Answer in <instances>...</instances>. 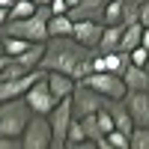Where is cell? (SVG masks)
<instances>
[{"label": "cell", "mask_w": 149, "mask_h": 149, "mask_svg": "<svg viewBox=\"0 0 149 149\" xmlns=\"http://www.w3.org/2000/svg\"><path fill=\"white\" fill-rule=\"evenodd\" d=\"M93 48H84L72 39V36H51L45 39V54L39 69H54V72H66L69 78L81 81L84 74L93 72Z\"/></svg>", "instance_id": "1"}, {"label": "cell", "mask_w": 149, "mask_h": 149, "mask_svg": "<svg viewBox=\"0 0 149 149\" xmlns=\"http://www.w3.org/2000/svg\"><path fill=\"white\" fill-rule=\"evenodd\" d=\"M48 18H51V6L48 3H36V12L27 18H9L0 33L18 36L24 42H45L48 39Z\"/></svg>", "instance_id": "2"}, {"label": "cell", "mask_w": 149, "mask_h": 149, "mask_svg": "<svg viewBox=\"0 0 149 149\" xmlns=\"http://www.w3.org/2000/svg\"><path fill=\"white\" fill-rule=\"evenodd\" d=\"M33 116L30 104L21 98H9V102H0V134H6V137H21L24 125H27V119Z\"/></svg>", "instance_id": "3"}, {"label": "cell", "mask_w": 149, "mask_h": 149, "mask_svg": "<svg viewBox=\"0 0 149 149\" xmlns=\"http://www.w3.org/2000/svg\"><path fill=\"white\" fill-rule=\"evenodd\" d=\"M72 122V95L57 98L54 107L48 110V125H51V149H63L66 146V131Z\"/></svg>", "instance_id": "4"}, {"label": "cell", "mask_w": 149, "mask_h": 149, "mask_svg": "<svg viewBox=\"0 0 149 149\" xmlns=\"http://www.w3.org/2000/svg\"><path fill=\"white\" fill-rule=\"evenodd\" d=\"M21 146L24 149H51V125L45 113H33L21 131Z\"/></svg>", "instance_id": "5"}, {"label": "cell", "mask_w": 149, "mask_h": 149, "mask_svg": "<svg viewBox=\"0 0 149 149\" xmlns=\"http://www.w3.org/2000/svg\"><path fill=\"white\" fill-rule=\"evenodd\" d=\"M78 84L95 90L98 95H104V98H122V95H125L122 78H119V74H110V72H90V74H84Z\"/></svg>", "instance_id": "6"}, {"label": "cell", "mask_w": 149, "mask_h": 149, "mask_svg": "<svg viewBox=\"0 0 149 149\" xmlns=\"http://www.w3.org/2000/svg\"><path fill=\"white\" fill-rule=\"evenodd\" d=\"M107 102H110V98L98 95L95 90H90V86L74 84V90H72V116L81 119V116H86V113H95V110H102Z\"/></svg>", "instance_id": "7"}, {"label": "cell", "mask_w": 149, "mask_h": 149, "mask_svg": "<svg viewBox=\"0 0 149 149\" xmlns=\"http://www.w3.org/2000/svg\"><path fill=\"white\" fill-rule=\"evenodd\" d=\"M24 102L30 104V110H33V113H45V116H48V110L54 107V102H57V98H54V93H51V90H48L45 69H42V74H39V78L30 84V90L24 93Z\"/></svg>", "instance_id": "8"}, {"label": "cell", "mask_w": 149, "mask_h": 149, "mask_svg": "<svg viewBox=\"0 0 149 149\" xmlns=\"http://www.w3.org/2000/svg\"><path fill=\"white\" fill-rule=\"evenodd\" d=\"M102 27H104V24H102V21H95V18L72 21V39L78 42V45H84V48H93V51H95L98 36H102Z\"/></svg>", "instance_id": "9"}, {"label": "cell", "mask_w": 149, "mask_h": 149, "mask_svg": "<svg viewBox=\"0 0 149 149\" xmlns=\"http://www.w3.org/2000/svg\"><path fill=\"white\" fill-rule=\"evenodd\" d=\"M42 74V69H30L27 74L21 78H9V81H0V102H9V98H21L24 93L30 90V84Z\"/></svg>", "instance_id": "10"}, {"label": "cell", "mask_w": 149, "mask_h": 149, "mask_svg": "<svg viewBox=\"0 0 149 149\" xmlns=\"http://www.w3.org/2000/svg\"><path fill=\"white\" fill-rule=\"evenodd\" d=\"M122 104L134 125H149V93H125Z\"/></svg>", "instance_id": "11"}, {"label": "cell", "mask_w": 149, "mask_h": 149, "mask_svg": "<svg viewBox=\"0 0 149 149\" xmlns=\"http://www.w3.org/2000/svg\"><path fill=\"white\" fill-rule=\"evenodd\" d=\"M122 84H125V93H146L149 90V72L146 66H128L122 72Z\"/></svg>", "instance_id": "12"}, {"label": "cell", "mask_w": 149, "mask_h": 149, "mask_svg": "<svg viewBox=\"0 0 149 149\" xmlns=\"http://www.w3.org/2000/svg\"><path fill=\"white\" fill-rule=\"evenodd\" d=\"M45 81H48V90L54 93V98H63V95H72L74 90V78H69L66 72H54V69H45Z\"/></svg>", "instance_id": "13"}, {"label": "cell", "mask_w": 149, "mask_h": 149, "mask_svg": "<svg viewBox=\"0 0 149 149\" xmlns=\"http://www.w3.org/2000/svg\"><path fill=\"white\" fill-rule=\"evenodd\" d=\"M42 54H45V42H30L24 51L15 57L18 63L24 66V69H39V63H42Z\"/></svg>", "instance_id": "14"}, {"label": "cell", "mask_w": 149, "mask_h": 149, "mask_svg": "<svg viewBox=\"0 0 149 149\" xmlns=\"http://www.w3.org/2000/svg\"><path fill=\"white\" fill-rule=\"evenodd\" d=\"M140 33H143V27H140V21H131V24H125L122 27V36H119V51H131V48H137L140 45Z\"/></svg>", "instance_id": "15"}, {"label": "cell", "mask_w": 149, "mask_h": 149, "mask_svg": "<svg viewBox=\"0 0 149 149\" xmlns=\"http://www.w3.org/2000/svg\"><path fill=\"white\" fill-rule=\"evenodd\" d=\"M122 9H125V0H104L102 24H122Z\"/></svg>", "instance_id": "16"}, {"label": "cell", "mask_w": 149, "mask_h": 149, "mask_svg": "<svg viewBox=\"0 0 149 149\" xmlns=\"http://www.w3.org/2000/svg\"><path fill=\"white\" fill-rule=\"evenodd\" d=\"M81 125H84L86 140H93L98 149H102V143H104V134H102V128H98V119H95V113H86V116H81Z\"/></svg>", "instance_id": "17"}, {"label": "cell", "mask_w": 149, "mask_h": 149, "mask_svg": "<svg viewBox=\"0 0 149 149\" xmlns=\"http://www.w3.org/2000/svg\"><path fill=\"white\" fill-rule=\"evenodd\" d=\"M51 36H72V18L69 15H51L48 18V39Z\"/></svg>", "instance_id": "18"}, {"label": "cell", "mask_w": 149, "mask_h": 149, "mask_svg": "<svg viewBox=\"0 0 149 149\" xmlns=\"http://www.w3.org/2000/svg\"><path fill=\"white\" fill-rule=\"evenodd\" d=\"M128 149H149V125H134L128 131Z\"/></svg>", "instance_id": "19"}, {"label": "cell", "mask_w": 149, "mask_h": 149, "mask_svg": "<svg viewBox=\"0 0 149 149\" xmlns=\"http://www.w3.org/2000/svg\"><path fill=\"white\" fill-rule=\"evenodd\" d=\"M0 42H3V54H9V57H18L24 48L30 45V42L18 39V36H9V33H0Z\"/></svg>", "instance_id": "20"}, {"label": "cell", "mask_w": 149, "mask_h": 149, "mask_svg": "<svg viewBox=\"0 0 149 149\" xmlns=\"http://www.w3.org/2000/svg\"><path fill=\"white\" fill-rule=\"evenodd\" d=\"M36 12V0H12L9 6V18H27Z\"/></svg>", "instance_id": "21"}, {"label": "cell", "mask_w": 149, "mask_h": 149, "mask_svg": "<svg viewBox=\"0 0 149 149\" xmlns=\"http://www.w3.org/2000/svg\"><path fill=\"white\" fill-rule=\"evenodd\" d=\"M95 119H98V128H102V134H107L110 128H113V119H110V110H107V104H104L102 110H95Z\"/></svg>", "instance_id": "22"}, {"label": "cell", "mask_w": 149, "mask_h": 149, "mask_svg": "<svg viewBox=\"0 0 149 149\" xmlns=\"http://www.w3.org/2000/svg\"><path fill=\"white\" fill-rule=\"evenodd\" d=\"M128 60H131L134 66H146V60H149V51H146L143 45H137V48H131V51H128Z\"/></svg>", "instance_id": "23"}, {"label": "cell", "mask_w": 149, "mask_h": 149, "mask_svg": "<svg viewBox=\"0 0 149 149\" xmlns=\"http://www.w3.org/2000/svg\"><path fill=\"white\" fill-rule=\"evenodd\" d=\"M137 21H140V27H149V0L137 6Z\"/></svg>", "instance_id": "24"}, {"label": "cell", "mask_w": 149, "mask_h": 149, "mask_svg": "<svg viewBox=\"0 0 149 149\" xmlns=\"http://www.w3.org/2000/svg\"><path fill=\"white\" fill-rule=\"evenodd\" d=\"M48 6H51V15H66V0H51V3H48Z\"/></svg>", "instance_id": "25"}, {"label": "cell", "mask_w": 149, "mask_h": 149, "mask_svg": "<svg viewBox=\"0 0 149 149\" xmlns=\"http://www.w3.org/2000/svg\"><path fill=\"white\" fill-rule=\"evenodd\" d=\"M6 21H9V9H3V6H0V27H3Z\"/></svg>", "instance_id": "26"}, {"label": "cell", "mask_w": 149, "mask_h": 149, "mask_svg": "<svg viewBox=\"0 0 149 149\" xmlns=\"http://www.w3.org/2000/svg\"><path fill=\"white\" fill-rule=\"evenodd\" d=\"M9 63V54H0V72H3V66Z\"/></svg>", "instance_id": "27"}, {"label": "cell", "mask_w": 149, "mask_h": 149, "mask_svg": "<svg viewBox=\"0 0 149 149\" xmlns=\"http://www.w3.org/2000/svg\"><path fill=\"white\" fill-rule=\"evenodd\" d=\"M125 3H131V6H140V3H146V0H125Z\"/></svg>", "instance_id": "28"}, {"label": "cell", "mask_w": 149, "mask_h": 149, "mask_svg": "<svg viewBox=\"0 0 149 149\" xmlns=\"http://www.w3.org/2000/svg\"><path fill=\"white\" fill-rule=\"evenodd\" d=\"M0 54H3V42H0Z\"/></svg>", "instance_id": "29"}, {"label": "cell", "mask_w": 149, "mask_h": 149, "mask_svg": "<svg viewBox=\"0 0 149 149\" xmlns=\"http://www.w3.org/2000/svg\"><path fill=\"white\" fill-rule=\"evenodd\" d=\"M146 72H149V60H146Z\"/></svg>", "instance_id": "30"}]
</instances>
